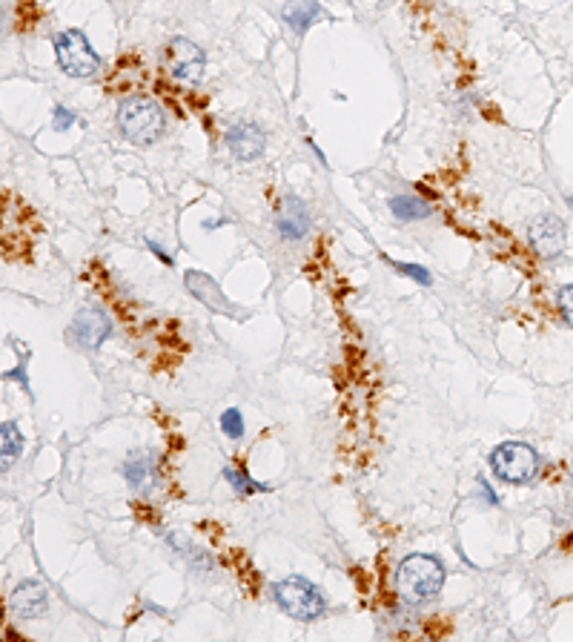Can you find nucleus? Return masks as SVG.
<instances>
[{"mask_svg":"<svg viewBox=\"0 0 573 642\" xmlns=\"http://www.w3.org/2000/svg\"><path fill=\"white\" fill-rule=\"evenodd\" d=\"M445 585V565L430 554H413L396 571V594L407 605L430 602Z\"/></svg>","mask_w":573,"mask_h":642,"instance_id":"obj_1","label":"nucleus"},{"mask_svg":"<svg viewBox=\"0 0 573 642\" xmlns=\"http://www.w3.org/2000/svg\"><path fill=\"white\" fill-rule=\"evenodd\" d=\"M118 129L132 144L149 147L164 135L167 115L158 107V101H152L147 95H132L118 107Z\"/></svg>","mask_w":573,"mask_h":642,"instance_id":"obj_2","label":"nucleus"},{"mask_svg":"<svg viewBox=\"0 0 573 642\" xmlns=\"http://www.w3.org/2000/svg\"><path fill=\"white\" fill-rule=\"evenodd\" d=\"M273 600L287 617H293L298 622L319 620L321 614L327 611V600H324L319 585H313L310 579L304 577L278 579L273 585Z\"/></svg>","mask_w":573,"mask_h":642,"instance_id":"obj_3","label":"nucleus"},{"mask_svg":"<svg viewBox=\"0 0 573 642\" xmlns=\"http://www.w3.org/2000/svg\"><path fill=\"white\" fill-rule=\"evenodd\" d=\"M490 468L508 485H528L542 468V459L525 442H505L490 453Z\"/></svg>","mask_w":573,"mask_h":642,"instance_id":"obj_4","label":"nucleus"},{"mask_svg":"<svg viewBox=\"0 0 573 642\" xmlns=\"http://www.w3.org/2000/svg\"><path fill=\"white\" fill-rule=\"evenodd\" d=\"M55 58L69 78H92L101 69V55L81 29H66L55 35Z\"/></svg>","mask_w":573,"mask_h":642,"instance_id":"obj_5","label":"nucleus"},{"mask_svg":"<svg viewBox=\"0 0 573 642\" xmlns=\"http://www.w3.org/2000/svg\"><path fill=\"white\" fill-rule=\"evenodd\" d=\"M167 69L181 84H198L207 69V55L190 38H172L167 43Z\"/></svg>","mask_w":573,"mask_h":642,"instance_id":"obj_6","label":"nucleus"},{"mask_svg":"<svg viewBox=\"0 0 573 642\" xmlns=\"http://www.w3.org/2000/svg\"><path fill=\"white\" fill-rule=\"evenodd\" d=\"M109 336H112V321L101 307H84L66 330L69 344H75L81 350H98Z\"/></svg>","mask_w":573,"mask_h":642,"instance_id":"obj_7","label":"nucleus"},{"mask_svg":"<svg viewBox=\"0 0 573 642\" xmlns=\"http://www.w3.org/2000/svg\"><path fill=\"white\" fill-rule=\"evenodd\" d=\"M565 241H568V227L559 215L545 213L533 218L528 227V244L536 256L556 258L565 253Z\"/></svg>","mask_w":573,"mask_h":642,"instance_id":"obj_8","label":"nucleus"},{"mask_svg":"<svg viewBox=\"0 0 573 642\" xmlns=\"http://www.w3.org/2000/svg\"><path fill=\"white\" fill-rule=\"evenodd\" d=\"M224 144H227V150H230L235 161H244V164L258 161L264 155V150H267L264 132H261L258 124H250V121H241V124H233V127L227 129Z\"/></svg>","mask_w":573,"mask_h":642,"instance_id":"obj_9","label":"nucleus"},{"mask_svg":"<svg viewBox=\"0 0 573 642\" xmlns=\"http://www.w3.org/2000/svg\"><path fill=\"white\" fill-rule=\"evenodd\" d=\"M310 227H313V221H310L307 204L298 195H287L276 213L278 236L287 238V241H301L310 233Z\"/></svg>","mask_w":573,"mask_h":642,"instance_id":"obj_10","label":"nucleus"},{"mask_svg":"<svg viewBox=\"0 0 573 642\" xmlns=\"http://www.w3.org/2000/svg\"><path fill=\"white\" fill-rule=\"evenodd\" d=\"M46 605H49V594H46V588L38 579H23L21 585L12 591V597H9L12 614L21 617V620L41 617V614H46Z\"/></svg>","mask_w":573,"mask_h":642,"instance_id":"obj_11","label":"nucleus"},{"mask_svg":"<svg viewBox=\"0 0 573 642\" xmlns=\"http://www.w3.org/2000/svg\"><path fill=\"white\" fill-rule=\"evenodd\" d=\"M187 287H190L192 296L204 301L207 307H213L218 313H230V316H235V307L227 301V296L221 293V287H218L207 273L190 270V273H187Z\"/></svg>","mask_w":573,"mask_h":642,"instance_id":"obj_12","label":"nucleus"},{"mask_svg":"<svg viewBox=\"0 0 573 642\" xmlns=\"http://www.w3.org/2000/svg\"><path fill=\"white\" fill-rule=\"evenodd\" d=\"M319 12V0H287V6H284V21L290 23L293 32L304 35V32L316 23Z\"/></svg>","mask_w":573,"mask_h":642,"instance_id":"obj_13","label":"nucleus"},{"mask_svg":"<svg viewBox=\"0 0 573 642\" xmlns=\"http://www.w3.org/2000/svg\"><path fill=\"white\" fill-rule=\"evenodd\" d=\"M124 479L138 491H149L155 485V459L152 456H132L124 462Z\"/></svg>","mask_w":573,"mask_h":642,"instance_id":"obj_14","label":"nucleus"},{"mask_svg":"<svg viewBox=\"0 0 573 642\" xmlns=\"http://www.w3.org/2000/svg\"><path fill=\"white\" fill-rule=\"evenodd\" d=\"M390 213L399 221H425L433 215V207L419 195H396V198H390Z\"/></svg>","mask_w":573,"mask_h":642,"instance_id":"obj_15","label":"nucleus"},{"mask_svg":"<svg viewBox=\"0 0 573 642\" xmlns=\"http://www.w3.org/2000/svg\"><path fill=\"white\" fill-rule=\"evenodd\" d=\"M0 445H3V471H9L23 453V436L21 428L15 422H3V430H0Z\"/></svg>","mask_w":573,"mask_h":642,"instance_id":"obj_16","label":"nucleus"},{"mask_svg":"<svg viewBox=\"0 0 573 642\" xmlns=\"http://www.w3.org/2000/svg\"><path fill=\"white\" fill-rule=\"evenodd\" d=\"M224 476L230 479L233 491L241 493V496H247V493H261V491H264V485H255L253 479H250V473L244 471V468H241V471H238V468H227V471H224Z\"/></svg>","mask_w":573,"mask_h":642,"instance_id":"obj_17","label":"nucleus"},{"mask_svg":"<svg viewBox=\"0 0 573 642\" xmlns=\"http://www.w3.org/2000/svg\"><path fill=\"white\" fill-rule=\"evenodd\" d=\"M218 425L224 430V436H230V439H241V436H244V416H241V410H235V407L221 413V422H218Z\"/></svg>","mask_w":573,"mask_h":642,"instance_id":"obj_18","label":"nucleus"},{"mask_svg":"<svg viewBox=\"0 0 573 642\" xmlns=\"http://www.w3.org/2000/svg\"><path fill=\"white\" fill-rule=\"evenodd\" d=\"M390 264H393L402 276H407V279L419 281V284H425V287L427 284H433V276L427 273L425 267H419V264H402V261H390Z\"/></svg>","mask_w":573,"mask_h":642,"instance_id":"obj_19","label":"nucleus"},{"mask_svg":"<svg viewBox=\"0 0 573 642\" xmlns=\"http://www.w3.org/2000/svg\"><path fill=\"white\" fill-rule=\"evenodd\" d=\"M556 301H559V313H562L565 324L573 327V284L562 287V290H559V299Z\"/></svg>","mask_w":573,"mask_h":642,"instance_id":"obj_20","label":"nucleus"},{"mask_svg":"<svg viewBox=\"0 0 573 642\" xmlns=\"http://www.w3.org/2000/svg\"><path fill=\"white\" fill-rule=\"evenodd\" d=\"M75 121H78V115H75L72 109L55 107V121H52V127L58 129V132H66V129H72V127H75Z\"/></svg>","mask_w":573,"mask_h":642,"instance_id":"obj_21","label":"nucleus"},{"mask_svg":"<svg viewBox=\"0 0 573 642\" xmlns=\"http://www.w3.org/2000/svg\"><path fill=\"white\" fill-rule=\"evenodd\" d=\"M147 244H149V250H152L155 256L161 258L164 264H172V256H170V253H167V250H164V247H161V244H158V241H147Z\"/></svg>","mask_w":573,"mask_h":642,"instance_id":"obj_22","label":"nucleus"},{"mask_svg":"<svg viewBox=\"0 0 573 642\" xmlns=\"http://www.w3.org/2000/svg\"><path fill=\"white\" fill-rule=\"evenodd\" d=\"M479 488H482V493H485V499H488V505H499V496L490 491V485L485 482V479H479Z\"/></svg>","mask_w":573,"mask_h":642,"instance_id":"obj_23","label":"nucleus"},{"mask_svg":"<svg viewBox=\"0 0 573 642\" xmlns=\"http://www.w3.org/2000/svg\"><path fill=\"white\" fill-rule=\"evenodd\" d=\"M568 201H571V207H573V193H571V198H568Z\"/></svg>","mask_w":573,"mask_h":642,"instance_id":"obj_24","label":"nucleus"}]
</instances>
